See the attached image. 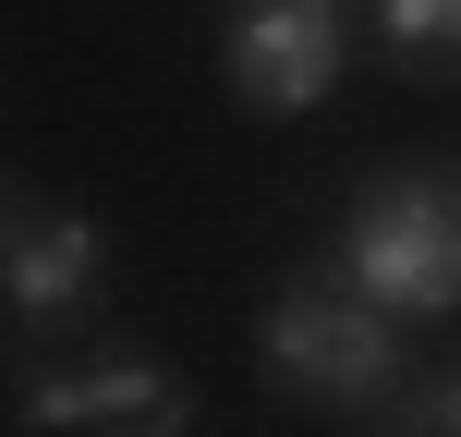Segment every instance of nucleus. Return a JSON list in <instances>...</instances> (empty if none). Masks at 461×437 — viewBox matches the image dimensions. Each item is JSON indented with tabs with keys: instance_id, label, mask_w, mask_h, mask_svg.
I'll return each instance as SVG.
<instances>
[{
	"instance_id": "1",
	"label": "nucleus",
	"mask_w": 461,
	"mask_h": 437,
	"mask_svg": "<svg viewBox=\"0 0 461 437\" xmlns=\"http://www.w3.org/2000/svg\"><path fill=\"white\" fill-rule=\"evenodd\" d=\"M340 279L389 316H461V170H389L365 183Z\"/></svg>"
},
{
	"instance_id": "2",
	"label": "nucleus",
	"mask_w": 461,
	"mask_h": 437,
	"mask_svg": "<svg viewBox=\"0 0 461 437\" xmlns=\"http://www.w3.org/2000/svg\"><path fill=\"white\" fill-rule=\"evenodd\" d=\"M255 341H267V377L303 401H389L401 389V316L365 304L352 279H292L255 316Z\"/></svg>"
},
{
	"instance_id": "3",
	"label": "nucleus",
	"mask_w": 461,
	"mask_h": 437,
	"mask_svg": "<svg viewBox=\"0 0 461 437\" xmlns=\"http://www.w3.org/2000/svg\"><path fill=\"white\" fill-rule=\"evenodd\" d=\"M352 61L340 0H255V24H230V97L243 110H316Z\"/></svg>"
},
{
	"instance_id": "4",
	"label": "nucleus",
	"mask_w": 461,
	"mask_h": 437,
	"mask_svg": "<svg viewBox=\"0 0 461 437\" xmlns=\"http://www.w3.org/2000/svg\"><path fill=\"white\" fill-rule=\"evenodd\" d=\"M97 268H110V255H97V219L86 207H37V219L0 231V279H13V304L37 328L86 316V304H97Z\"/></svg>"
},
{
	"instance_id": "5",
	"label": "nucleus",
	"mask_w": 461,
	"mask_h": 437,
	"mask_svg": "<svg viewBox=\"0 0 461 437\" xmlns=\"http://www.w3.org/2000/svg\"><path fill=\"white\" fill-rule=\"evenodd\" d=\"M86 425H122V437H183L194 425V389L146 352H97L86 365Z\"/></svg>"
},
{
	"instance_id": "6",
	"label": "nucleus",
	"mask_w": 461,
	"mask_h": 437,
	"mask_svg": "<svg viewBox=\"0 0 461 437\" xmlns=\"http://www.w3.org/2000/svg\"><path fill=\"white\" fill-rule=\"evenodd\" d=\"M376 49H389V73L449 86L461 73V0H376Z\"/></svg>"
},
{
	"instance_id": "7",
	"label": "nucleus",
	"mask_w": 461,
	"mask_h": 437,
	"mask_svg": "<svg viewBox=\"0 0 461 437\" xmlns=\"http://www.w3.org/2000/svg\"><path fill=\"white\" fill-rule=\"evenodd\" d=\"M24 425H37V437L86 425V365H49V377H24Z\"/></svg>"
},
{
	"instance_id": "8",
	"label": "nucleus",
	"mask_w": 461,
	"mask_h": 437,
	"mask_svg": "<svg viewBox=\"0 0 461 437\" xmlns=\"http://www.w3.org/2000/svg\"><path fill=\"white\" fill-rule=\"evenodd\" d=\"M389 401H401L389 425H449L461 437V377H438V389H389Z\"/></svg>"
},
{
	"instance_id": "9",
	"label": "nucleus",
	"mask_w": 461,
	"mask_h": 437,
	"mask_svg": "<svg viewBox=\"0 0 461 437\" xmlns=\"http://www.w3.org/2000/svg\"><path fill=\"white\" fill-rule=\"evenodd\" d=\"M0 231H13V183H0Z\"/></svg>"
}]
</instances>
